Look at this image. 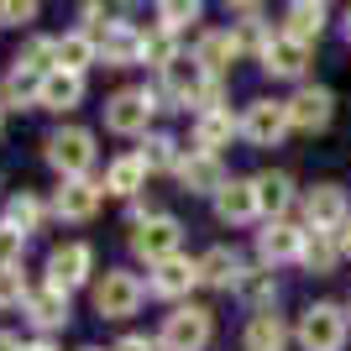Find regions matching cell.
Returning a JSON list of instances; mask_svg holds the SVG:
<instances>
[{"label":"cell","mask_w":351,"mask_h":351,"mask_svg":"<svg viewBox=\"0 0 351 351\" xmlns=\"http://www.w3.org/2000/svg\"><path fill=\"white\" fill-rule=\"evenodd\" d=\"M346 336H351L346 304L320 299V304H309L304 315H299V346L304 351H346Z\"/></svg>","instance_id":"1"},{"label":"cell","mask_w":351,"mask_h":351,"mask_svg":"<svg viewBox=\"0 0 351 351\" xmlns=\"http://www.w3.org/2000/svg\"><path fill=\"white\" fill-rule=\"evenodd\" d=\"M47 162L63 173V184L69 178H84L89 162H95V136L84 132V126H63V132L47 136Z\"/></svg>","instance_id":"2"},{"label":"cell","mask_w":351,"mask_h":351,"mask_svg":"<svg viewBox=\"0 0 351 351\" xmlns=\"http://www.w3.org/2000/svg\"><path fill=\"white\" fill-rule=\"evenodd\" d=\"M241 132H247L252 147H278L283 136L293 132L289 100H252V105H247V116H241Z\"/></svg>","instance_id":"3"},{"label":"cell","mask_w":351,"mask_h":351,"mask_svg":"<svg viewBox=\"0 0 351 351\" xmlns=\"http://www.w3.org/2000/svg\"><path fill=\"white\" fill-rule=\"evenodd\" d=\"M178 241H184V231H178V220L173 215H152V220H142L136 226V236H132V252L142 257V263H173L178 257Z\"/></svg>","instance_id":"4"},{"label":"cell","mask_w":351,"mask_h":351,"mask_svg":"<svg viewBox=\"0 0 351 351\" xmlns=\"http://www.w3.org/2000/svg\"><path fill=\"white\" fill-rule=\"evenodd\" d=\"M210 309H173L168 320H162V336H158V346H168V351H205L210 346Z\"/></svg>","instance_id":"5"},{"label":"cell","mask_w":351,"mask_h":351,"mask_svg":"<svg viewBox=\"0 0 351 351\" xmlns=\"http://www.w3.org/2000/svg\"><path fill=\"white\" fill-rule=\"evenodd\" d=\"M136 304H142V283H136V273H105L100 283H95V315H105V320H126V315H136Z\"/></svg>","instance_id":"6"},{"label":"cell","mask_w":351,"mask_h":351,"mask_svg":"<svg viewBox=\"0 0 351 351\" xmlns=\"http://www.w3.org/2000/svg\"><path fill=\"white\" fill-rule=\"evenodd\" d=\"M289 121H293V132H304V136L325 132V126L336 121V95H330L325 84H304L289 100Z\"/></svg>","instance_id":"7"},{"label":"cell","mask_w":351,"mask_h":351,"mask_svg":"<svg viewBox=\"0 0 351 351\" xmlns=\"http://www.w3.org/2000/svg\"><path fill=\"white\" fill-rule=\"evenodd\" d=\"M152 110H158V105L147 100V89H121V95L105 100V126L116 136H136V132H147Z\"/></svg>","instance_id":"8"},{"label":"cell","mask_w":351,"mask_h":351,"mask_svg":"<svg viewBox=\"0 0 351 351\" xmlns=\"http://www.w3.org/2000/svg\"><path fill=\"white\" fill-rule=\"evenodd\" d=\"M304 220H309V231H341L351 220L346 189H341V184H315V189L304 194Z\"/></svg>","instance_id":"9"},{"label":"cell","mask_w":351,"mask_h":351,"mask_svg":"<svg viewBox=\"0 0 351 351\" xmlns=\"http://www.w3.org/2000/svg\"><path fill=\"white\" fill-rule=\"evenodd\" d=\"M89 267H95V252L84 247V241H69V247H58L53 257H47V289H79V283L89 278Z\"/></svg>","instance_id":"10"},{"label":"cell","mask_w":351,"mask_h":351,"mask_svg":"<svg viewBox=\"0 0 351 351\" xmlns=\"http://www.w3.org/2000/svg\"><path fill=\"white\" fill-rule=\"evenodd\" d=\"M263 69L273 73V79H304V69H309V43H299V37H273L267 43V53H263Z\"/></svg>","instance_id":"11"},{"label":"cell","mask_w":351,"mask_h":351,"mask_svg":"<svg viewBox=\"0 0 351 351\" xmlns=\"http://www.w3.org/2000/svg\"><path fill=\"white\" fill-rule=\"evenodd\" d=\"M178 184L189 194H220L231 178H226V168H220V158H210V152H194V158L178 162Z\"/></svg>","instance_id":"12"},{"label":"cell","mask_w":351,"mask_h":351,"mask_svg":"<svg viewBox=\"0 0 351 351\" xmlns=\"http://www.w3.org/2000/svg\"><path fill=\"white\" fill-rule=\"evenodd\" d=\"M215 215L226 220V226H247V220L257 215V189H252V178H231V184L215 194Z\"/></svg>","instance_id":"13"},{"label":"cell","mask_w":351,"mask_h":351,"mask_svg":"<svg viewBox=\"0 0 351 351\" xmlns=\"http://www.w3.org/2000/svg\"><path fill=\"white\" fill-rule=\"evenodd\" d=\"M299 252H304V231H293L283 220H273L267 231H257V257L263 263H293Z\"/></svg>","instance_id":"14"},{"label":"cell","mask_w":351,"mask_h":351,"mask_svg":"<svg viewBox=\"0 0 351 351\" xmlns=\"http://www.w3.org/2000/svg\"><path fill=\"white\" fill-rule=\"evenodd\" d=\"M53 210H58L63 220H89L95 210H100V184H89V178H69L58 189V199H53Z\"/></svg>","instance_id":"15"},{"label":"cell","mask_w":351,"mask_h":351,"mask_svg":"<svg viewBox=\"0 0 351 351\" xmlns=\"http://www.w3.org/2000/svg\"><path fill=\"white\" fill-rule=\"evenodd\" d=\"M289 37H299V43H320V32H325V21H330V5H320V0H293L289 5Z\"/></svg>","instance_id":"16"},{"label":"cell","mask_w":351,"mask_h":351,"mask_svg":"<svg viewBox=\"0 0 351 351\" xmlns=\"http://www.w3.org/2000/svg\"><path fill=\"white\" fill-rule=\"evenodd\" d=\"M79 95H84V79H79V73L53 69V73L43 79V89H37V105H43V110H73V105H79Z\"/></svg>","instance_id":"17"},{"label":"cell","mask_w":351,"mask_h":351,"mask_svg":"<svg viewBox=\"0 0 351 351\" xmlns=\"http://www.w3.org/2000/svg\"><path fill=\"white\" fill-rule=\"evenodd\" d=\"M247 351H289V325H283V315H252L247 320Z\"/></svg>","instance_id":"18"},{"label":"cell","mask_w":351,"mask_h":351,"mask_svg":"<svg viewBox=\"0 0 351 351\" xmlns=\"http://www.w3.org/2000/svg\"><path fill=\"white\" fill-rule=\"evenodd\" d=\"M162 79H168V100H178V105L199 100V89H205V69H199L194 58H173L168 69H162Z\"/></svg>","instance_id":"19"},{"label":"cell","mask_w":351,"mask_h":351,"mask_svg":"<svg viewBox=\"0 0 351 351\" xmlns=\"http://www.w3.org/2000/svg\"><path fill=\"white\" fill-rule=\"evenodd\" d=\"M299 263L309 267V273H336V263H341V241H336V231H304V252H299Z\"/></svg>","instance_id":"20"},{"label":"cell","mask_w":351,"mask_h":351,"mask_svg":"<svg viewBox=\"0 0 351 351\" xmlns=\"http://www.w3.org/2000/svg\"><path fill=\"white\" fill-rule=\"evenodd\" d=\"M199 283H215V289H236L241 283V257L231 247H210L199 257Z\"/></svg>","instance_id":"21"},{"label":"cell","mask_w":351,"mask_h":351,"mask_svg":"<svg viewBox=\"0 0 351 351\" xmlns=\"http://www.w3.org/2000/svg\"><path fill=\"white\" fill-rule=\"evenodd\" d=\"M252 189H257V210H267L273 220L293 205V178L289 173H257V178H252Z\"/></svg>","instance_id":"22"},{"label":"cell","mask_w":351,"mask_h":351,"mask_svg":"<svg viewBox=\"0 0 351 351\" xmlns=\"http://www.w3.org/2000/svg\"><path fill=\"white\" fill-rule=\"evenodd\" d=\"M194 283H199V263H184V257H173V263H162L158 273H152V293H162V299L189 293Z\"/></svg>","instance_id":"23"},{"label":"cell","mask_w":351,"mask_h":351,"mask_svg":"<svg viewBox=\"0 0 351 351\" xmlns=\"http://www.w3.org/2000/svg\"><path fill=\"white\" fill-rule=\"evenodd\" d=\"M27 315H32L37 330H58V325H69V293H58V289L32 293V299H27Z\"/></svg>","instance_id":"24"},{"label":"cell","mask_w":351,"mask_h":351,"mask_svg":"<svg viewBox=\"0 0 351 351\" xmlns=\"http://www.w3.org/2000/svg\"><path fill=\"white\" fill-rule=\"evenodd\" d=\"M231 58H236V37H231V32H205L199 47H194V63H199L205 73H226Z\"/></svg>","instance_id":"25"},{"label":"cell","mask_w":351,"mask_h":351,"mask_svg":"<svg viewBox=\"0 0 351 351\" xmlns=\"http://www.w3.org/2000/svg\"><path fill=\"white\" fill-rule=\"evenodd\" d=\"M236 132H241V126L231 121V110H205V116H199V126H194V142L215 158V147H226Z\"/></svg>","instance_id":"26"},{"label":"cell","mask_w":351,"mask_h":351,"mask_svg":"<svg viewBox=\"0 0 351 351\" xmlns=\"http://www.w3.org/2000/svg\"><path fill=\"white\" fill-rule=\"evenodd\" d=\"M53 53H58V69L63 73H84L89 63H95V43H89V32H69V37H58Z\"/></svg>","instance_id":"27"},{"label":"cell","mask_w":351,"mask_h":351,"mask_svg":"<svg viewBox=\"0 0 351 351\" xmlns=\"http://www.w3.org/2000/svg\"><path fill=\"white\" fill-rule=\"evenodd\" d=\"M142 43L147 37H136L132 27H121V21H110V27H105V63H136L142 58Z\"/></svg>","instance_id":"28"},{"label":"cell","mask_w":351,"mask_h":351,"mask_svg":"<svg viewBox=\"0 0 351 351\" xmlns=\"http://www.w3.org/2000/svg\"><path fill=\"white\" fill-rule=\"evenodd\" d=\"M142 178H147V162H142V152H132V158H116V162H110L105 189H110V194H136V189H142Z\"/></svg>","instance_id":"29"},{"label":"cell","mask_w":351,"mask_h":351,"mask_svg":"<svg viewBox=\"0 0 351 351\" xmlns=\"http://www.w3.org/2000/svg\"><path fill=\"white\" fill-rule=\"evenodd\" d=\"M236 293H241L257 315H267V309H273V299H278V283H273V273H241Z\"/></svg>","instance_id":"30"},{"label":"cell","mask_w":351,"mask_h":351,"mask_svg":"<svg viewBox=\"0 0 351 351\" xmlns=\"http://www.w3.org/2000/svg\"><path fill=\"white\" fill-rule=\"evenodd\" d=\"M37 220H43V205H37V199H32V194H16L11 205H5V220H0V226H11V231H37Z\"/></svg>","instance_id":"31"},{"label":"cell","mask_w":351,"mask_h":351,"mask_svg":"<svg viewBox=\"0 0 351 351\" xmlns=\"http://www.w3.org/2000/svg\"><path fill=\"white\" fill-rule=\"evenodd\" d=\"M43 79H47V73H27V69H16L11 79H5V89H0V95H5V105H27V100H37Z\"/></svg>","instance_id":"32"},{"label":"cell","mask_w":351,"mask_h":351,"mask_svg":"<svg viewBox=\"0 0 351 351\" xmlns=\"http://www.w3.org/2000/svg\"><path fill=\"white\" fill-rule=\"evenodd\" d=\"M142 162L147 168H178V142L173 136H147V147H142Z\"/></svg>","instance_id":"33"},{"label":"cell","mask_w":351,"mask_h":351,"mask_svg":"<svg viewBox=\"0 0 351 351\" xmlns=\"http://www.w3.org/2000/svg\"><path fill=\"white\" fill-rule=\"evenodd\" d=\"M27 278H21V267H0V309L5 304H27Z\"/></svg>","instance_id":"34"},{"label":"cell","mask_w":351,"mask_h":351,"mask_svg":"<svg viewBox=\"0 0 351 351\" xmlns=\"http://www.w3.org/2000/svg\"><path fill=\"white\" fill-rule=\"evenodd\" d=\"M158 16H162V32H178V27H189V21H199V5H184V0H168V5H158Z\"/></svg>","instance_id":"35"},{"label":"cell","mask_w":351,"mask_h":351,"mask_svg":"<svg viewBox=\"0 0 351 351\" xmlns=\"http://www.w3.org/2000/svg\"><path fill=\"white\" fill-rule=\"evenodd\" d=\"M142 58L158 63V69H168V63H173V32H152L142 43Z\"/></svg>","instance_id":"36"},{"label":"cell","mask_w":351,"mask_h":351,"mask_svg":"<svg viewBox=\"0 0 351 351\" xmlns=\"http://www.w3.org/2000/svg\"><path fill=\"white\" fill-rule=\"evenodd\" d=\"M27 21H37L32 0H0V27H27Z\"/></svg>","instance_id":"37"},{"label":"cell","mask_w":351,"mask_h":351,"mask_svg":"<svg viewBox=\"0 0 351 351\" xmlns=\"http://www.w3.org/2000/svg\"><path fill=\"white\" fill-rule=\"evenodd\" d=\"M21 241H27L21 231L0 226V267H21Z\"/></svg>","instance_id":"38"},{"label":"cell","mask_w":351,"mask_h":351,"mask_svg":"<svg viewBox=\"0 0 351 351\" xmlns=\"http://www.w3.org/2000/svg\"><path fill=\"white\" fill-rule=\"evenodd\" d=\"M116 351H158V341H147V336H126Z\"/></svg>","instance_id":"39"},{"label":"cell","mask_w":351,"mask_h":351,"mask_svg":"<svg viewBox=\"0 0 351 351\" xmlns=\"http://www.w3.org/2000/svg\"><path fill=\"white\" fill-rule=\"evenodd\" d=\"M336 241H341V257H346V263H351V220H346V226H341V231H336Z\"/></svg>","instance_id":"40"},{"label":"cell","mask_w":351,"mask_h":351,"mask_svg":"<svg viewBox=\"0 0 351 351\" xmlns=\"http://www.w3.org/2000/svg\"><path fill=\"white\" fill-rule=\"evenodd\" d=\"M0 351H21V341H16L11 330H0Z\"/></svg>","instance_id":"41"},{"label":"cell","mask_w":351,"mask_h":351,"mask_svg":"<svg viewBox=\"0 0 351 351\" xmlns=\"http://www.w3.org/2000/svg\"><path fill=\"white\" fill-rule=\"evenodd\" d=\"M21 351H53V346H47V341H32V346H21Z\"/></svg>","instance_id":"42"},{"label":"cell","mask_w":351,"mask_h":351,"mask_svg":"<svg viewBox=\"0 0 351 351\" xmlns=\"http://www.w3.org/2000/svg\"><path fill=\"white\" fill-rule=\"evenodd\" d=\"M346 37H351V11H346Z\"/></svg>","instance_id":"43"},{"label":"cell","mask_w":351,"mask_h":351,"mask_svg":"<svg viewBox=\"0 0 351 351\" xmlns=\"http://www.w3.org/2000/svg\"><path fill=\"white\" fill-rule=\"evenodd\" d=\"M346 315H351V299H346Z\"/></svg>","instance_id":"44"},{"label":"cell","mask_w":351,"mask_h":351,"mask_svg":"<svg viewBox=\"0 0 351 351\" xmlns=\"http://www.w3.org/2000/svg\"><path fill=\"white\" fill-rule=\"evenodd\" d=\"M84 351H95V346H84Z\"/></svg>","instance_id":"45"}]
</instances>
